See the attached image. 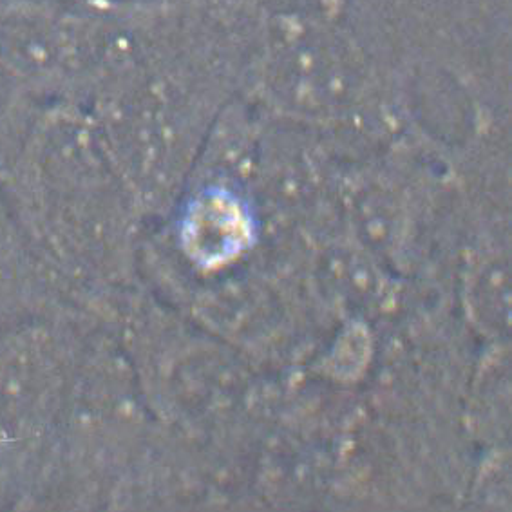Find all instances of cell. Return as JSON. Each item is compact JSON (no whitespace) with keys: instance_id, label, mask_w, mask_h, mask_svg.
Instances as JSON below:
<instances>
[{"instance_id":"6da1fadb","label":"cell","mask_w":512,"mask_h":512,"mask_svg":"<svg viewBox=\"0 0 512 512\" xmlns=\"http://www.w3.org/2000/svg\"><path fill=\"white\" fill-rule=\"evenodd\" d=\"M105 145L76 105L38 114L0 180L29 250L62 301L95 323L111 312L120 272Z\"/></svg>"},{"instance_id":"7a4b0ae2","label":"cell","mask_w":512,"mask_h":512,"mask_svg":"<svg viewBox=\"0 0 512 512\" xmlns=\"http://www.w3.org/2000/svg\"><path fill=\"white\" fill-rule=\"evenodd\" d=\"M93 319L58 312L0 333V511H35Z\"/></svg>"},{"instance_id":"3957f363","label":"cell","mask_w":512,"mask_h":512,"mask_svg":"<svg viewBox=\"0 0 512 512\" xmlns=\"http://www.w3.org/2000/svg\"><path fill=\"white\" fill-rule=\"evenodd\" d=\"M58 312L75 310L42 272L0 190V333Z\"/></svg>"},{"instance_id":"277c9868","label":"cell","mask_w":512,"mask_h":512,"mask_svg":"<svg viewBox=\"0 0 512 512\" xmlns=\"http://www.w3.org/2000/svg\"><path fill=\"white\" fill-rule=\"evenodd\" d=\"M245 247V223L225 194L205 192L192 201L178 228V248L198 274H214Z\"/></svg>"},{"instance_id":"5b68a950","label":"cell","mask_w":512,"mask_h":512,"mask_svg":"<svg viewBox=\"0 0 512 512\" xmlns=\"http://www.w3.org/2000/svg\"><path fill=\"white\" fill-rule=\"evenodd\" d=\"M40 113L29 87L0 64V180L15 162Z\"/></svg>"}]
</instances>
